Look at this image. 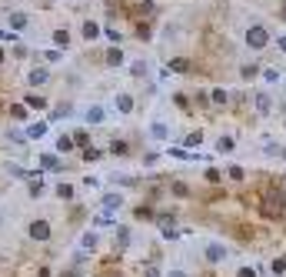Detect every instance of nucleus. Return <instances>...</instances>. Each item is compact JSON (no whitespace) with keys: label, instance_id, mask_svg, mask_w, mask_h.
Wrapping results in <instances>:
<instances>
[{"label":"nucleus","instance_id":"f704fd0d","mask_svg":"<svg viewBox=\"0 0 286 277\" xmlns=\"http://www.w3.org/2000/svg\"><path fill=\"white\" fill-rule=\"evenodd\" d=\"M7 170H10L13 177H27V170H23V167H20V164H10V167H7Z\"/></svg>","mask_w":286,"mask_h":277},{"label":"nucleus","instance_id":"473e14b6","mask_svg":"<svg viewBox=\"0 0 286 277\" xmlns=\"http://www.w3.org/2000/svg\"><path fill=\"white\" fill-rule=\"evenodd\" d=\"M120 204H123L120 194H107V207H120Z\"/></svg>","mask_w":286,"mask_h":277},{"label":"nucleus","instance_id":"c756f323","mask_svg":"<svg viewBox=\"0 0 286 277\" xmlns=\"http://www.w3.org/2000/svg\"><path fill=\"white\" fill-rule=\"evenodd\" d=\"M67 114H70V104H60V107H54V121H60Z\"/></svg>","mask_w":286,"mask_h":277},{"label":"nucleus","instance_id":"393cba45","mask_svg":"<svg viewBox=\"0 0 286 277\" xmlns=\"http://www.w3.org/2000/svg\"><path fill=\"white\" fill-rule=\"evenodd\" d=\"M256 74H263L260 64H246V67H243V77H256Z\"/></svg>","mask_w":286,"mask_h":277},{"label":"nucleus","instance_id":"1a4fd4ad","mask_svg":"<svg viewBox=\"0 0 286 277\" xmlns=\"http://www.w3.org/2000/svg\"><path fill=\"white\" fill-rule=\"evenodd\" d=\"M83 121H87V124H93V127H97V124H103V121H107V117H103V107H100V104H93V107H87V114H83Z\"/></svg>","mask_w":286,"mask_h":277},{"label":"nucleus","instance_id":"aec40b11","mask_svg":"<svg viewBox=\"0 0 286 277\" xmlns=\"http://www.w3.org/2000/svg\"><path fill=\"white\" fill-rule=\"evenodd\" d=\"M27 107H37V111H40V107H47V100L37 97V94H27Z\"/></svg>","mask_w":286,"mask_h":277},{"label":"nucleus","instance_id":"79ce46f5","mask_svg":"<svg viewBox=\"0 0 286 277\" xmlns=\"http://www.w3.org/2000/svg\"><path fill=\"white\" fill-rule=\"evenodd\" d=\"M276 44H280V50H286V37H276Z\"/></svg>","mask_w":286,"mask_h":277},{"label":"nucleus","instance_id":"58836bf2","mask_svg":"<svg viewBox=\"0 0 286 277\" xmlns=\"http://www.w3.org/2000/svg\"><path fill=\"white\" fill-rule=\"evenodd\" d=\"M13 57H17V60H23V57H27V47L17 44V47H13Z\"/></svg>","mask_w":286,"mask_h":277},{"label":"nucleus","instance_id":"a878e982","mask_svg":"<svg viewBox=\"0 0 286 277\" xmlns=\"http://www.w3.org/2000/svg\"><path fill=\"white\" fill-rule=\"evenodd\" d=\"M140 10H143V17H153V13H156V3H153V0H146V3H140Z\"/></svg>","mask_w":286,"mask_h":277},{"label":"nucleus","instance_id":"a18cd8bd","mask_svg":"<svg viewBox=\"0 0 286 277\" xmlns=\"http://www.w3.org/2000/svg\"><path fill=\"white\" fill-rule=\"evenodd\" d=\"M0 64H3V50H0Z\"/></svg>","mask_w":286,"mask_h":277},{"label":"nucleus","instance_id":"ea45409f","mask_svg":"<svg viewBox=\"0 0 286 277\" xmlns=\"http://www.w3.org/2000/svg\"><path fill=\"white\" fill-rule=\"evenodd\" d=\"M236 277H256V271H253V267H240V274H236Z\"/></svg>","mask_w":286,"mask_h":277},{"label":"nucleus","instance_id":"c85d7f7f","mask_svg":"<svg viewBox=\"0 0 286 277\" xmlns=\"http://www.w3.org/2000/svg\"><path fill=\"white\" fill-rule=\"evenodd\" d=\"M230 177H233V180H243V177H246V170H243L240 164H233V167H230Z\"/></svg>","mask_w":286,"mask_h":277},{"label":"nucleus","instance_id":"bb28decb","mask_svg":"<svg viewBox=\"0 0 286 277\" xmlns=\"http://www.w3.org/2000/svg\"><path fill=\"white\" fill-rule=\"evenodd\" d=\"M80 244L87 247V251H93V247H97V234H83V241H80Z\"/></svg>","mask_w":286,"mask_h":277},{"label":"nucleus","instance_id":"412c9836","mask_svg":"<svg viewBox=\"0 0 286 277\" xmlns=\"http://www.w3.org/2000/svg\"><path fill=\"white\" fill-rule=\"evenodd\" d=\"M103 37H107L110 44H117V47H120V40H123V37H120V30H113V27H107V30H103Z\"/></svg>","mask_w":286,"mask_h":277},{"label":"nucleus","instance_id":"423d86ee","mask_svg":"<svg viewBox=\"0 0 286 277\" xmlns=\"http://www.w3.org/2000/svg\"><path fill=\"white\" fill-rule=\"evenodd\" d=\"M27 80H30L33 87H44L47 80H50V70H47V67H33L30 74H27Z\"/></svg>","mask_w":286,"mask_h":277},{"label":"nucleus","instance_id":"20e7f679","mask_svg":"<svg viewBox=\"0 0 286 277\" xmlns=\"http://www.w3.org/2000/svg\"><path fill=\"white\" fill-rule=\"evenodd\" d=\"M207 261H210V264H223V261H226V247L216 244V241L207 244Z\"/></svg>","mask_w":286,"mask_h":277},{"label":"nucleus","instance_id":"0eeeda50","mask_svg":"<svg viewBox=\"0 0 286 277\" xmlns=\"http://www.w3.org/2000/svg\"><path fill=\"white\" fill-rule=\"evenodd\" d=\"M80 33H83V40H100V23L97 20H83V27H80Z\"/></svg>","mask_w":286,"mask_h":277},{"label":"nucleus","instance_id":"c9c22d12","mask_svg":"<svg viewBox=\"0 0 286 277\" xmlns=\"http://www.w3.org/2000/svg\"><path fill=\"white\" fill-rule=\"evenodd\" d=\"M200 140H203V134H200V131H197V134H190V137H187V147H197Z\"/></svg>","mask_w":286,"mask_h":277},{"label":"nucleus","instance_id":"ddd939ff","mask_svg":"<svg viewBox=\"0 0 286 277\" xmlns=\"http://www.w3.org/2000/svg\"><path fill=\"white\" fill-rule=\"evenodd\" d=\"M233 147H236V140H233L230 134H226V137H220V140H216V150H220V154H233Z\"/></svg>","mask_w":286,"mask_h":277},{"label":"nucleus","instance_id":"f257e3e1","mask_svg":"<svg viewBox=\"0 0 286 277\" xmlns=\"http://www.w3.org/2000/svg\"><path fill=\"white\" fill-rule=\"evenodd\" d=\"M270 40H273V37H270V30H266L263 23H253V27L246 30V47H250V50H263V47H270Z\"/></svg>","mask_w":286,"mask_h":277},{"label":"nucleus","instance_id":"f03ea898","mask_svg":"<svg viewBox=\"0 0 286 277\" xmlns=\"http://www.w3.org/2000/svg\"><path fill=\"white\" fill-rule=\"evenodd\" d=\"M253 107H256L260 117H266V114L273 111V97H270L266 90H256V94H253Z\"/></svg>","mask_w":286,"mask_h":277},{"label":"nucleus","instance_id":"4be33fe9","mask_svg":"<svg viewBox=\"0 0 286 277\" xmlns=\"http://www.w3.org/2000/svg\"><path fill=\"white\" fill-rule=\"evenodd\" d=\"M263 80H266V84H276V80H280V70H276V67H266V70H263Z\"/></svg>","mask_w":286,"mask_h":277},{"label":"nucleus","instance_id":"cd10ccee","mask_svg":"<svg viewBox=\"0 0 286 277\" xmlns=\"http://www.w3.org/2000/svg\"><path fill=\"white\" fill-rule=\"evenodd\" d=\"M57 194H60L64 200H70V197H73V187H70V184H60V187H57Z\"/></svg>","mask_w":286,"mask_h":277},{"label":"nucleus","instance_id":"7c9ffc66","mask_svg":"<svg viewBox=\"0 0 286 277\" xmlns=\"http://www.w3.org/2000/svg\"><path fill=\"white\" fill-rule=\"evenodd\" d=\"M7 40H10V44L17 40V33H13L10 27H7V30H0V44H7Z\"/></svg>","mask_w":286,"mask_h":277},{"label":"nucleus","instance_id":"4468645a","mask_svg":"<svg viewBox=\"0 0 286 277\" xmlns=\"http://www.w3.org/2000/svg\"><path fill=\"white\" fill-rule=\"evenodd\" d=\"M170 70H176V74H187V70H190V60H187V57H173V60H170Z\"/></svg>","mask_w":286,"mask_h":277},{"label":"nucleus","instance_id":"e433bc0d","mask_svg":"<svg viewBox=\"0 0 286 277\" xmlns=\"http://www.w3.org/2000/svg\"><path fill=\"white\" fill-rule=\"evenodd\" d=\"M110 154H127V144H120V140H113V144H110Z\"/></svg>","mask_w":286,"mask_h":277},{"label":"nucleus","instance_id":"a19ab883","mask_svg":"<svg viewBox=\"0 0 286 277\" xmlns=\"http://www.w3.org/2000/svg\"><path fill=\"white\" fill-rule=\"evenodd\" d=\"M146 277H160V271H156V267H146Z\"/></svg>","mask_w":286,"mask_h":277},{"label":"nucleus","instance_id":"dca6fc26","mask_svg":"<svg viewBox=\"0 0 286 277\" xmlns=\"http://www.w3.org/2000/svg\"><path fill=\"white\" fill-rule=\"evenodd\" d=\"M93 224H97V227H110V224H113V214H110V211H100L97 217H93Z\"/></svg>","mask_w":286,"mask_h":277},{"label":"nucleus","instance_id":"39448f33","mask_svg":"<svg viewBox=\"0 0 286 277\" xmlns=\"http://www.w3.org/2000/svg\"><path fill=\"white\" fill-rule=\"evenodd\" d=\"M7 27H10L13 33L23 30V27H27V13H20V10H7Z\"/></svg>","mask_w":286,"mask_h":277},{"label":"nucleus","instance_id":"72a5a7b5","mask_svg":"<svg viewBox=\"0 0 286 277\" xmlns=\"http://www.w3.org/2000/svg\"><path fill=\"white\" fill-rule=\"evenodd\" d=\"M40 164H44V167H60V164H57V157H54V154H44V157H40Z\"/></svg>","mask_w":286,"mask_h":277},{"label":"nucleus","instance_id":"7ed1b4c3","mask_svg":"<svg viewBox=\"0 0 286 277\" xmlns=\"http://www.w3.org/2000/svg\"><path fill=\"white\" fill-rule=\"evenodd\" d=\"M283 211V194H270V197L263 200V214L266 217H273V214Z\"/></svg>","mask_w":286,"mask_h":277},{"label":"nucleus","instance_id":"9d476101","mask_svg":"<svg viewBox=\"0 0 286 277\" xmlns=\"http://www.w3.org/2000/svg\"><path fill=\"white\" fill-rule=\"evenodd\" d=\"M54 44L60 47V50H67V47H70V30H67V27H60V30H54Z\"/></svg>","mask_w":286,"mask_h":277},{"label":"nucleus","instance_id":"2eb2a0df","mask_svg":"<svg viewBox=\"0 0 286 277\" xmlns=\"http://www.w3.org/2000/svg\"><path fill=\"white\" fill-rule=\"evenodd\" d=\"M44 134H47V124L44 121H37V124L27 127V137H33V140H37V137H44Z\"/></svg>","mask_w":286,"mask_h":277},{"label":"nucleus","instance_id":"6e6552de","mask_svg":"<svg viewBox=\"0 0 286 277\" xmlns=\"http://www.w3.org/2000/svg\"><path fill=\"white\" fill-rule=\"evenodd\" d=\"M30 237H33V241H47V237H50L47 221H33V224H30Z\"/></svg>","mask_w":286,"mask_h":277},{"label":"nucleus","instance_id":"4c0bfd02","mask_svg":"<svg viewBox=\"0 0 286 277\" xmlns=\"http://www.w3.org/2000/svg\"><path fill=\"white\" fill-rule=\"evenodd\" d=\"M60 57H64L60 50H47V54H44V60H50V64H54V60H60Z\"/></svg>","mask_w":286,"mask_h":277},{"label":"nucleus","instance_id":"37998d69","mask_svg":"<svg viewBox=\"0 0 286 277\" xmlns=\"http://www.w3.org/2000/svg\"><path fill=\"white\" fill-rule=\"evenodd\" d=\"M170 277H187V274H183V271H170Z\"/></svg>","mask_w":286,"mask_h":277},{"label":"nucleus","instance_id":"b1692460","mask_svg":"<svg viewBox=\"0 0 286 277\" xmlns=\"http://www.w3.org/2000/svg\"><path fill=\"white\" fill-rule=\"evenodd\" d=\"M150 134H153L156 140H163V137H166V127H163V124H160V121H156L153 127H150Z\"/></svg>","mask_w":286,"mask_h":277},{"label":"nucleus","instance_id":"f3484780","mask_svg":"<svg viewBox=\"0 0 286 277\" xmlns=\"http://www.w3.org/2000/svg\"><path fill=\"white\" fill-rule=\"evenodd\" d=\"M73 137H67V134H60V137H57V150H73Z\"/></svg>","mask_w":286,"mask_h":277},{"label":"nucleus","instance_id":"f8f14e48","mask_svg":"<svg viewBox=\"0 0 286 277\" xmlns=\"http://www.w3.org/2000/svg\"><path fill=\"white\" fill-rule=\"evenodd\" d=\"M123 64V50L120 47H110V50H107V67H120Z\"/></svg>","mask_w":286,"mask_h":277},{"label":"nucleus","instance_id":"6ab92c4d","mask_svg":"<svg viewBox=\"0 0 286 277\" xmlns=\"http://www.w3.org/2000/svg\"><path fill=\"white\" fill-rule=\"evenodd\" d=\"M10 117H13V121H27V107H23V104H13Z\"/></svg>","mask_w":286,"mask_h":277},{"label":"nucleus","instance_id":"c03bdc74","mask_svg":"<svg viewBox=\"0 0 286 277\" xmlns=\"http://www.w3.org/2000/svg\"><path fill=\"white\" fill-rule=\"evenodd\" d=\"M280 17H283V20H286V3H283V7H280Z\"/></svg>","mask_w":286,"mask_h":277},{"label":"nucleus","instance_id":"a211bd4d","mask_svg":"<svg viewBox=\"0 0 286 277\" xmlns=\"http://www.w3.org/2000/svg\"><path fill=\"white\" fill-rule=\"evenodd\" d=\"M210 100H213V104H226V100H230V94H226L223 87H216L213 94H210Z\"/></svg>","mask_w":286,"mask_h":277},{"label":"nucleus","instance_id":"5701e85b","mask_svg":"<svg viewBox=\"0 0 286 277\" xmlns=\"http://www.w3.org/2000/svg\"><path fill=\"white\" fill-rule=\"evenodd\" d=\"M130 74H133V77H143V74H146V64H143V60H133Z\"/></svg>","mask_w":286,"mask_h":277},{"label":"nucleus","instance_id":"9b49d317","mask_svg":"<svg viewBox=\"0 0 286 277\" xmlns=\"http://www.w3.org/2000/svg\"><path fill=\"white\" fill-rule=\"evenodd\" d=\"M117 111H120V114L133 111V97H130V94H117Z\"/></svg>","mask_w":286,"mask_h":277},{"label":"nucleus","instance_id":"2f4dec72","mask_svg":"<svg viewBox=\"0 0 286 277\" xmlns=\"http://www.w3.org/2000/svg\"><path fill=\"white\" fill-rule=\"evenodd\" d=\"M173 194H176V197H187V194H190V187H187V184H180V180H176V184H173Z\"/></svg>","mask_w":286,"mask_h":277}]
</instances>
